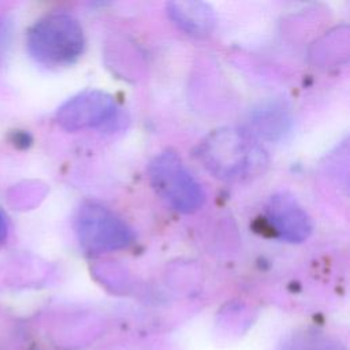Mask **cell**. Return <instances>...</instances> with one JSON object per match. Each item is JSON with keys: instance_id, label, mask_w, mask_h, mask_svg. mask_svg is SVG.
<instances>
[{"instance_id": "7a4b0ae2", "label": "cell", "mask_w": 350, "mask_h": 350, "mask_svg": "<svg viewBox=\"0 0 350 350\" xmlns=\"http://www.w3.org/2000/svg\"><path fill=\"white\" fill-rule=\"evenodd\" d=\"M75 232L88 254H100L127 247L134 234L113 211L96 201H85L75 215Z\"/></svg>"}, {"instance_id": "52a82bcc", "label": "cell", "mask_w": 350, "mask_h": 350, "mask_svg": "<svg viewBox=\"0 0 350 350\" xmlns=\"http://www.w3.org/2000/svg\"><path fill=\"white\" fill-rule=\"evenodd\" d=\"M168 14L183 31L196 37L211 34L216 21L212 8L202 1H172Z\"/></svg>"}, {"instance_id": "277c9868", "label": "cell", "mask_w": 350, "mask_h": 350, "mask_svg": "<svg viewBox=\"0 0 350 350\" xmlns=\"http://www.w3.org/2000/svg\"><path fill=\"white\" fill-rule=\"evenodd\" d=\"M201 156L216 176L241 179L250 176L264 164V153L237 131H219L202 144Z\"/></svg>"}, {"instance_id": "5b68a950", "label": "cell", "mask_w": 350, "mask_h": 350, "mask_svg": "<svg viewBox=\"0 0 350 350\" xmlns=\"http://www.w3.org/2000/svg\"><path fill=\"white\" fill-rule=\"evenodd\" d=\"M118 113L115 98L103 90H85L67 100L56 112V122L67 131L109 123Z\"/></svg>"}, {"instance_id": "6da1fadb", "label": "cell", "mask_w": 350, "mask_h": 350, "mask_svg": "<svg viewBox=\"0 0 350 350\" xmlns=\"http://www.w3.org/2000/svg\"><path fill=\"white\" fill-rule=\"evenodd\" d=\"M83 49V30L79 22L66 12L46 14L27 31V51L37 63L45 67L72 64Z\"/></svg>"}, {"instance_id": "3957f363", "label": "cell", "mask_w": 350, "mask_h": 350, "mask_svg": "<svg viewBox=\"0 0 350 350\" xmlns=\"http://www.w3.org/2000/svg\"><path fill=\"white\" fill-rule=\"evenodd\" d=\"M149 179L156 193L178 212L193 213L204 204L202 187L172 150L161 152L152 159Z\"/></svg>"}, {"instance_id": "ba28073f", "label": "cell", "mask_w": 350, "mask_h": 350, "mask_svg": "<svg viewBox=\"0 0 350 350\" xmlns=\"http://www.w3.org/2000/svg\"><path fill=\"white\" fill-rule=\"evenodd\" d=\"M8 238V219L5 212L0 208V246L5 243Z\"/></svg>"}, {"instance_id": "8992f818", "label": "cell", "mask_w": 350, "mask_h": 350, "mask_svg": "<svg viewBox=\"0 0 350 350\" xmlns=\"http://www.w3.org/2000/svg\"><path fill=\"white\" fill-rule=\"evenodd\" d=\"M265 212L272 232L286 242H304L312 232L310 216L288 193L273 194Z\"/></svg>"}]
</instances>
